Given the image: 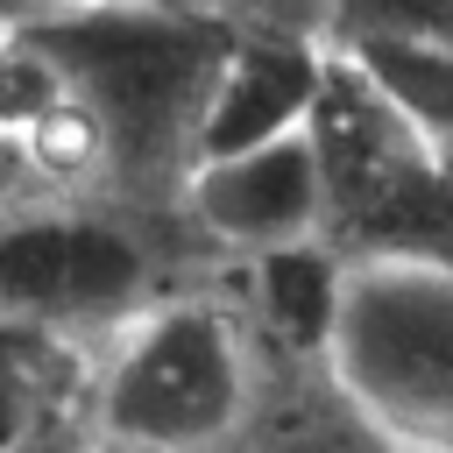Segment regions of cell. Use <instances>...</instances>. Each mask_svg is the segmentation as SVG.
<instances>
[{"label":"cell","instance_id":"12","mask_svg":"<svg viewBox=\"0 0 453 453\" xmlns=\"http://www.w3.org/2000/svg\"><path fill=\"white\" fill-rule=\"evenodd\" d=\"M14 21H28V14H64V7H106V0H0ZM184 7H198V0H184Z\"/></svg>","mask_w":453,"mask_h":453},{"label":"cell","instance_id":"2","mask_svg":"<svg viewBox=\"0 0 453 453\" xmlns=\"http://www.w3.org/2000/svg\"><path fill=\"white\" fill-rule=\"evenodd\" d=\"M326 368L389 453H453V255H368L340 269Z\"/></svg>","mask_w":453,"mask_h":453},{"label":"cell","instance_id":"6","mask_svg":"<svg viewBox=\"0 0 453 453\" xmlns=\"http://www.w3.org/2000/svg\"><path fill=\"white\" fill-rule=\"evenodd\" d=\"M326 85H333V50L326 42L276 35V28L234 35L226 57H219L205 120H198V163L205 156H234V149H255V142H276V134L319 120Z\"/></svg>","mask_w":453,"mask_h":453},{"label":"cell","instance_id":"1","mask_svg":"<svg viewBox=\"0 0 453 453\" xmlns=\"http://www.w3.org/2000/svg\"><path fill=\"white\" fill-rule=\"evenodd\" d=\"M226 42L234 28L184 0H106L21 21V50L57 99L50 134H64L78 163H99L127 191L191 177Z\"/></svg>","mask_w":453,"mask_h":453},{"label":"cell","instance_id":"3","mask_svg":"<svg viewBox=\"0 0 453 453\" xmlns=\"http://www.w3.org/2000/svg\"><path fill=\"white\" fill-rule=\"evenodd\" d=\"M248 418V340L219 304L198 297L142 304L92 382V439L113 453H226Z\"/></svg>","mask_w":453,"mask_h":453},{"label":"cell","instance_id":"10","mask_svg":"<svg viewBox=\"0 0 453 453\" xmlns=\"http://www.w3.org/2000/svg\"><path fill=\"white\" fill-rule=\"evenodd\" d=\"M7 453H106L99 439H78V432H64V425H35L28 439H14Z\"/></svg>","mask_w":453,"mask_h":453},{"label":"cell","instance_id":"13","mask_svg":"<svg viewBox=\"0 0 453 453\" xmlns=\"http://www.w3.org/2000/svg\"><path fill=\"white\" fill-rule=\"evenodd\" d=\"M14 28H21V21H14V14H7V7H0V57H7V50H14Z\"/></svg>","mask_w":453,"mask_h":453},{"label":"cell","instance_id":"11","mask_svg":"<svg viewBox=\"0 0 453 453\" xmlns=\"http://www.w3.org/2000/svg\"><path fill=\"white\" fill-rule=\"evenodd\" d=\"M28 170H35V156H28L21 142H7V134H0V191H14Z\"/></svg>","mask_w":453,"mask_h":453},{"label":"cell","instance_id":"8","mask_svg":"<svg viewBox=\"0 0 453 453\" xmlns=\"http://www.w3.org/2000/svg\"><path fill=\"white\" fill-rule=\"evenodd\" d=\"M340 35H411L453 50V0H326V42Z\"/></svg>","mask_w":453,"mask_h":453},{"label":"cell","instance_id":"7","mask_svg":"<svg viewBox=\"0 0 453 453\" xmlns=\"http://www.w3.org/2000/svg\"><path fill=\"white\" fill-rule=\"evenodd\" d=\"M333 71L418 149V156H453V50L411 42V35H340L326 42Z\"/></svg>","mask_w":453,"mask_h":453},{"label":"cell","instance_id":"4","mask_svg":"<svg viewBox=\"0 0 453 453\" xmlns=\"http://www.w3.org/2000/svg\"><path fill=\"white\" fill-rule=\"evenodd\" d=\"M149 304V248L92 212L0 219V326H106Z\"/></svg>","mask_w":453,"mask_h":453},{"label":"cell","instance_id":"5","mask_svg":"<svg viewBox=\"0 0 453 453\" xmlns=\"http://www.w3.org/2000/svg\"><path fill=\"white\" fill-rule=\"evenodd\" d=\"M184 212L219 248H241L248 262L255 255H276V248L319 241V226L333 212V177H326L319 120H304V127H290L276 142H255V149L191 163Z\"/></svg>","mask_w":453,"mask_h":453},{"label":"cell","instance_id":"9","mask_svg":"<svg viewBox=\"0 0 453 453\" xmlns=\"http://www.w3.org/2000/svg\"><path fill=\"white\" fill-rule=\"evenodd\" d=\"M35 425H42V418H35V403H28V368L0 354V453H7L14 439H28Z\"/></svg>","mask_w":453,"mask_h":453}]
</instances>
